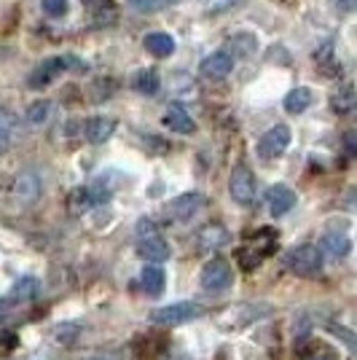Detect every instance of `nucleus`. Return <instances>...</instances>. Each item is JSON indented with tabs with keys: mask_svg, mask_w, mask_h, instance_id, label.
I'll use <instances>...</instances> for the list:
<instances>
[{
	"mask_svg": "<svg viewBox=\"0 0 357 360\" xmlns=\"http://www.w3.org/2000/svg\"><path fill=\"white\" fill-rule=\"evenodd\" d=\"M285 266L298 277H317L323 274V250L320 245H298L285 255Z\"/></svg>",
	"mask_w": 357,
	"mask_h": 360,
	"instance_id": "nucleus-1",
	"label": "nucleus"
},
{
	"mask_svg": "<svg viewBox=\"0 0 357 360\" xmlns=\"http://www.w3.org/2000/svg\"><path fill=\"white\" fill-rule=\"evenodd\" d=\"M199 315H202V307L196 301H175V304H167L159 309H150L148 317L156 326H180V323H188Z\"/></svg>",
	"mask_w": 357,
	"mask_h": 360,
	"instance_id": "nucleus-2",
	"label": "nucleus"
},
{
	"mask_svg": "<svg viewBox=\"0 0 357 360\" xmlns=\"http://www.w3.org/2000/svg\"><path fill=\"white\" fill-rule=\"evenodd\" d=\"M234 280V271L228 266V261L223 258H212L202 266V288L209 290V293H218V290H226Z\"/></svg>",
	"mask_w": 357,
	"mask_h": 360,
	"instance_id": "nucleus-3",
	"label": "nucleus"
},
{
	"mask_svg": "<svg viewBox=\"0 0 357 360\" xmlns=\"http://www.w3.org/2000/svg\"><path fill=\"white\" fill-rule=\"evenodd\" d=\"M274 237H277V234L271 231L266 237V242H261L264 240V231H258L253 240H247V245L237 250V258L242 261V266H245V269H255V266L274 250Z\"/></svg>",
	"mask_w": 357,
	"mask_h": 360,
	"instance_id": "nucleus-4",
	"label": "nucleus"
},
{
	"mask_svg": "<svg viewBox=\"0 0 357 360\" xmlns=\"http://www.w3.org/2000/svg\"><path fill=\"white\" fill-rule=\"evenodd\" d=\"M287 146H290V129L285 124H274L258 140V156L261 159H277V156H283L285 150H287Z\"/></svg>",
	"mask_w": 357,
	"mask_h": 360,
	"instance_id": "nucleus-5",
	"label": "nucleus"
},
{
	"mask_svg": "<svg viewBox=\"0 0 357 360\" xmlns=\"http://www.w3.org/2000/svg\"><path fill=\"white\" fill-rule=\"evenodd\" d=\"M228 191H231V199L237 205H250L255 199V178L250 172V167L237 165L231 178H228Z\"/></svg>",
	"mask_w": 357,
	"mask_h": 360,
	"instance_id": "nucleus-6",
	"label": "nucleus"
},
{
	"mask_svg": "<svg viewBox=\"0 0 357 360\" xmlns=\"http://www.w3.org/2000/svg\"><path fill=\"white\" fill-rule=\"evenodd\" d=\"M202 194H196V191H188V194L178 196V199H172L169 205H167V210L164 215L169 218V221H175V224H186V221H191L196 215V210L202 207Z\"/></svg>",
	"mask_w": 357,
	"mask_h": 360,
	"instance_id": "nucleus-7",
	"label": "nucleus"
},
{
	"mask_svg": "<svg viewBox=\"0 0 357 360\" xmlns=\"http://www.w3.org/2000/svg\"><path fill=\"white\" fill-rule=\"evenodd\" d=\"M67 70V57H51V60H44L35 70L30 73L27 84L30 89H46L57 75H62Z\"/></svg>",
	"mask_w": 357,
	"mask_h": 360,
	"instance_id": "nucleus-8",
	"label": "nucleus"
},
{
	"mask_svg": "<svg viewBox=\"0 0 357 360\" xmlns=\"http://www.w3.org/2000/svg\"><path fill=\"white\" fill-rule=\"evenodd\" d=\"M293 205H296V191L283 186V183L271 186L266 191V207L271 212V218H283L285 212L293 210Z\"/></svg>",
	"mask_w": 357,
	"mask_h": 360,
	"instance_id": "nucleus-9",
	"label": "nucleus"
},
{
	"mask_svg": "<svg viewBox=\"0 0 357 360\" xmlns=\"http://www.w3.org/2000/svg\"><path fill=\"white\" fill-rule=\"evenodd\" d=\"M231 70H234V57L226 54V51H212L199 65V73L205 75V78H209V81H221Z\"/></svg>",
	"mask_w": 357,
	"mask_h": 360,
	"instance_id": "nucleus-10",
	"label": "nucleus"
},
{
	"mask_svg": "<svg viewBox=\"0 0 357 360\" xmlns=\"http://www.w3.org/2000/svg\"><path fill=\"white\" fill-rule=\"evenodd\" d=\"M164 127L172 129V132H178V135H194L196 132V121L191 119V113L180 105V103H172V105L167 108Z\"/></svg>",
	"mask_w": 357,
	"mask_h": 360,
	"instance_id": "nucleus-11",
	"label": "nucleus"
},
{
	"mask_svg": "<svg viewBox=\"0 0 357 360\" xmlns=\"http://www.w3.org/2000/svg\"><path fill=\"white\" fill-rule=\"evenodd\" d=\"M137 253L143 255L145 261L159 264V261H167V258H169V245H167V240L156 231V234H148V237H140Z\"/></svg>",
	"mask_w": 357,
	"mask_h": 360,
	"instance_id": "nucleus-12",
	"label": "nucleus"
},
{
	"mask_svg": "<svg viewBox=\"0 0 357 360\" xmlns=\"http://www.w3.org/2000/svg\"><path fill=\"white\" fill-rule=\"evenodd\" d=\"M86 140L94 143V146H100L105 140H110L113 132H116V121L110 119V116H94V119L86 121Z\"/></svg>",
	"mask_w": 357,
	"mask_h": 360,
	"instance_id": "nucleus-13",
	"label": "nucleus"
},
{
	"mask_svg": "<svg viewBox=\"0 0 357 360\" xmlns=\"http://www.w3.org/2000/svg\"><path fill=\"white\" fill-rule=\"evenodd\" d=\"M143 46H145V51L153 54V57H169L172 51H175V38L169 35V32H148L145 38H143Z\"/></svg>",
	"mask_w": 357,
	"mask_h": 360,
	"instance_id": "nucleus-14",
	"label": "nucleus"
},
{
	"mask_svg": "<svg viewBox=\"0 0 357 360\" xmlns=\"http://www.w3.org/2000/svg\"><path fill=\"white\" fill-rule=\"evenodd\" d=\"M14 194H16V199L25 202V205L35 202L38 194H41V180H38V175H35V172H22L14 183Z\"/></svg>",
	"mask_w": 357,
	"mask_h": 360,
	"instance_id": "nucleus-15",
	"label": "nucleus"
},
{
	"mask_svg": "<svg viewBox=\"0 0 357 360\" xmlns=\"http://www.w3.org/2000/svg\"><path fill=\"white\" fill-rule=\"evenodd\" d=\"M228 240H231V234H228L221 224H209L207 229H202V231L196 234V242H199V248H202V250L223 248V245H228Z\"/></svg>",
	"mask_w": 357,
	"mask_h": 360,
	"instance_id": "nucleus-16",
	"label": "nucleus"
},
{
	"mask_svg": "<svg viewBox=\"0 0 357 360\" xmlns=\"http://www.w3.org/2000/svg\"><path fill=\"white\" fill-rule=\"evenodd\" d=\"M349 248H352V242L342 231H325L323 240H320V250L327 253L330 258H344V255L349 253Z\"/></svg>",
	"mask_w": 357,
	"mask_h": 360,
	"instance_id": "nucleus-17",
	"label": "nucleus"
},
{
	"mask_svg": "<svg viewBox=\"0 0 357 360\" xmlns=\"http://www.w3.org/2000/svg\"><path fill=\"white\" fill-rule=\"evenodd\" d=\"M298 360H339V352L320 339H309L306 345L298 347Z\"/></svg>",
	"mask_w": 357,
	"mask_h": 360,
	"instance_id": "nucleus-18",
	"label": "nucleus"
},
{
	"mask_svg": "<svg viewBox=\"0 0 357 360\" xmlns=\"http://www.w3.org/2000/svg\"><path fill=\"white\" fill-rule=\"evenodd\" d=\"M330 110L339 113V116H346L357 110V89L352 86H339V89L330 94Z\"/></svg>",
	"mask_w": 357,
	"mask_h": 360,
	"instance_id": "nucleus-19",
	"label": "nucleus"
},
{
	"mask_svg": "<svg viewBox=\"0 0 357 360\" xmlns=\"http://www.w3.org/2000/svg\"><path fill=\"white\" fill-rule=\"evenodd\" d=\"M283 105H285V110L293 113V116L304 113L306 108L312 105V89H309V86H296V89H290L285 94Z\"/></svg>",
	"mask_w": 357,
	"mask_h": 360,
	"instance_id": "nucleus-20",
	"label": "nucleus"
},
{
	"mask_svg": "<svg viewBox=\"0 0 357 360\" xmlns=\"http://www.w3.org/2000/svg\"><path fill=\"white\" fill-rule=\"evenodd\" d=\"M140 285L148 296H159L167 285V274H164L162 266H145L140 271Z\"/></svg>",
	"mask_w": 357,
	"mask_h": 360,
	"instance_id": "nucleus-21",
	"label": "nucleus"
},
{
	"mask_svg": "<svg viewBox=\"0 0 357 360\" xmlns=\"http://www.w3.org/2000/svg\"><path fill=\"white\" fill-rule=\"evenodd\" d=\"M132 86H134V91H140V94L150 97V94H156V91H159L162 78L153 73V70H137L134 78H132Z\"/></svg>",
	"mask_w": 357,
	"mask_h": 360,
	"instance_id": "nucleus-22",
	"label": "nucleus"
},
{
	"mask_svg": "<svg viewBox=\"0 0 357 360\" xmlns=\"http://www.w3.org/2000/svg\"><path fill=\"white\" fill-rule=\"evenodd\" d=\"M41 293V283L35 277H22L16 280V285L11 288V301H30Z\"/></svg>",
	"mask_w": 357,
	"mask_h": 360,
	"instance_id": "nucleus-23",
	"label": "nucleus"
},
{
	"mask_svg": "<svg viewBox=\"0 0 357 360\" xmlns=\"http://www.w3.org/2000/svg\"><path fill=\"white\" fill-rule=\"evenodd\" d=\"M51 103L48 100H35L32 105H27V113H25V119H27V124H32V127H41V124H46L48 121V116H51Z\"/></svg>",
	"mask_w": 357,
	"mask_h": 360,
	"instance_id": "nucleus-24",
	"label": "nucleus"
},
{
	"mask_svg": "<svg viewBox=\"0 0 357 360\" xmlns=\"http://www.w3.org/2000/svg\"><path fill=\"white\" fill-rule=\"evenodd\" d=\"M231 49L237 51L239 57H250L255 49H258V38L250 35V32H239V35L231 38Z\"/></svg>",
	"mask_w": 357,
	"mask_h": 360,
	"instance_id": "nucleus-25",
	"label": "nucleus"
},
{
	"mask_svg": "<svg viewBox=\"0 0 357 360\" xmlns=\"http://www.w3.org/2000/svg\"><path fill=\"white\" fill-rule=\"evenodd\" d=\"M94 202H91V194L89 188H75L73 194H70V210L73 212H84L86 207H91Z\"/></svg>",
	"mask_w": 357,
	"mask_h": 360,
	"instance_id": "nucleus-26",
	"label": "nucleus"
},
{
	"mask_svg": "<svg viewBox=\"0 0 357 360\" xmlns=\"http://www.w3.org/2000/svg\"><path fill=\"white\" fill-rule=\"evenodd\" d=\"M41 8L46 16H65L67 14V0H41Z\"/></svg>",
	"mask_w": 357,
	"mask_h": 360,
	"instance_id": "nucleus-27",
	"label": "nucleus"
},
{
	"mask_svg": "<svg viewBox=\"0 0 357 360\" xmlns=\"http://www.w3.org/2000/svg\"><path fill=\"white\" fill-rule=\"evenodd\" d=\"M126 3L137 11H159L167 6V0H126Z\"/></svg>",
	"mask_w": 357,
	"mask_h": 360,
	"instance_id": "nucleus-28",
	"label": "nucleus"
},
{
	"mask_svg": "<svg viewBox=\"0 0 357 360\" xmlns=\"http://www.w3.org/2000/svg\"><path fill=\"white\" fill-rule=\"evenodd\" d=\"M16 129V119L11 113H6V110H0V135L8 137L11 132Z\"/></svg>",
	"mask_w": 357,
	"mask_h": 360,
	"instance_id": "nucleus-29",
	"label": "nucleus"
},
{
	"mask_svg": "<svg viewBox=\"0 0 357 360\" xmlns=\"http://www.w3.org/2000/svg\"><path fill=\"white\" fill-rule=\"evenodd\" d=\"M336 8L344 14H352V11H357V0H336Z\"/></svg>",
	"mask_w": 357,
	"mask_h": 360,
	"instance_id": "nucleus-30",
	"label": "nucleus"
},
{
	"mask_svg": "<svg viewBox=\"0 0 357 360\" xmlns=\"http://www.w3.org/2000/svg\"><path fill=\"white\" fill-rule=\"evenodd\" d=\"M234 0H209V11H221V8H228Z\"/></svg>",
	"mask_w": 357,
	"mask_h": 360,
	"instance_id": "nucleus-31",
	"label": "nucleus"
},
{
	"mask_svg": "<svg viewBox=\"0 0 357 360\" xmlns=\"http://www.w3.org/2000/svg\"><path fill=\"white\" fill-rule=\"evenodd\" d=\"M349 205H352V207H357V191L352 196H349Z\"/></svg>",
	"mask_w": 357,
	"mask_h": 360,
	"instance_id": "nucleus-32",
	"label": "nucleus"
}]
</instances>
